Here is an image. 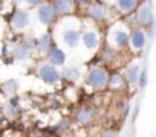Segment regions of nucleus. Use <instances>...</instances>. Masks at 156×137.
Returning a JSON list of instances; mask_svg holds the SVG:
<instances>
[{
	"mask_svg": "<svg viewBox=\"0 0 156 137\" xmlns=\"http://www.w3.org/2000/svg\"><path fill=\"white\" fill-rule=\"evenodd\" d=\"M37 75L38 78L46 84V85H55L60 82L61 79V75H60V70H58V67L54 65L51 61L44 59L41 62H38L37 65Z\"/></svg>",
	"mask_w": 156,
	"mask_h": 137,
	"instance_id": "39448f33",
	"label": "nucleus"
},
{
	"mask_svg": "<svg viewBox=\"0 0 156 137\" xmlns=\"http://www.w3.org/2000/svg\"><path fill=\"white\" fill-rule=\"evenodd\" d=\"M139 5V0H115L113 8L119 15H132Z\"/></svg>",
	"mask_w": 156,
	"mask_h": 137,
	"instance_id": "dca6fc26",
	"label": "nucleus"
},
{
	"mask_svg": "<svg viewBox=\"0 0 156 137\" xmlns=\"http://www.w3.org/2000/svg\"><path fill=\"white\" fill-rule=\"evenodd\" d=\"M54 38L58 46L69 50H76L80 47V37H81V20L76 18L73 14L58 17L55 22Z\"/></svg>",
	"mask_w": 156,
	"mask_h": 137,
	"instance_id": "f257e3e1",
	"label": "nucleus"
},
{
	"mask_svg": "<svg viewBox=\"0 0 156 137\" xmlns=\"http://www.w3.org/2000/svg\"><path fill=\"white\" fill-rule=\"evenodd\" d=\"M5 114H6V117L11 119V120L17 119V117L22 114V105H20V102H19L17 98L12 96V98L6 102V105H5Z\"/></svg>",
	"mask_w": 156,
	"mask_h": 137,
	"instance_id": "aec40b11",
	"label": "nucleus"
},
{
	"mask_svg": "<svg viewBox=\"0 0 156 137\" xmlns=\"http://www.w3.org/2000/svg\"><path fill=\"white\" fill-rule=\"evenodd\" d=\"M101 43H103V35H101L97 23H94L89 18L81 22L80 47H83V50L89 56H92V55H95L101 49Z\"/></svg>",
	"mask_w": 156,
	"mask_h": 137,
	"instance_id": "f03ea898",
	"label": "nucleus"
},
{
	"mask_svg": "<svg viewBox=\"0 0 156 137\" xmlns=\"http://www.w3.org/2000/svg\"><path fill=\"white\" fill-rule=\"evenodd\" d=\"M135 22L138 26H142V28H148L150 25L154 23V15H153V9L150 6L148 2H139L138 8L135 9Z\"/></svg>",
	"mask_w": 156,
	"mask_h": 137,
	"instance_id": "1a4fd4ad",
	"label": "nucleus"
},
{
	"mask_svg": "<svg viewBox=\"0 0 156 137\" xmlns=\"http://www.w3.org/2000/svg\"><path fill=\"white\" fill-rule=\"evenodd\" d=\"M129 34H130L129 23L126 20H115L107 28L106 43L109 47H113L119 52L127 50L129 49Z\"/></svg>",
	"mask_w": 156,
	"mask_h": 137,
	"instance_id": "7ed1b4c3",
	"label": "nucleus"
},
{
	"mask_svg": "<svg viewBox=\"0 0 156 137\" xmlns=\"http://www.w3.org/2000/svg\"><path fill=\"white\" fill-rule=\"evenodd\" d=\"M138 116H139V104H136V105H135V108H133V113H132V122H133V123L136 122Z\"/></svg>",
	"mask_w": 156,
	"mask_h": 137,
	"instance_id": "a878e982",
	"label": "nucleus"
},
{
	"mask_svg": "<svg viewBox=\"0 0 156 137\" xmlns=\"http://www.w3.org/2000/svg\"><path fill=\"white\" fill-rule=\"evenodd\" d=\"M90 2H92V0H75V5H76V8L78 6H80V8H86Z\"/></svg>",
	"mask_w": 156,
	"mask_h": 137,
	"instance_id": "393cba45",
	"label": "nucleus"
},
{
	"mask_svg": "<svg viewBox=\"0 0 156 137\" xmlns=\"http://www.w3.org/2000/svg\"><path fill=\"white\" fill-rule=\"evenodd\" d=\"M23 2V5L26 6V8H35V6H38L41 2H44V0H22Z\"/></svg>",
	"mask_w": 156,
	"mask_h": 137,
	"instance_id": "b1692460",
	"label": "nucleus"
},
{
	"mask_svg": "<svg viewBox=\"0 0 156 137\" xmlns=\"http://www.w3.org/2000/svg\"><path fill=\"white\" fill-rule=\"evenodd\" d=\"M141 62L139 59H135V61H130L126 68H124V79H126V84L127 87H136L138 84V78H139V72H141Z\"/></svg>",
	"mask_w": 156,
	"mask_h": 137,
	"instance_id": "f8f14e48",
	"label": "nucleus"
},
{
	"mask_svg": "<svg viewBox=\"0 0 156 137\" xmlns=\"http://www.w3.org/2000/svg\"><path fill=\"white\" fill-rule=\"evenodd\" d=\"M100 2H104V3H110V5H113V2H115V0H100Z\"/></svg>",
	"mask_w": 156,
	"mask_h": 137,
	"instance_id": "cd10ccee",
	"label": "nucleus"
},
{
	"mask_svg": "<svg viewBox=\"0 0 156 137\" xmlns=\"http://www.w3.org/2000/svg\"><path fill=\"white\" fill-rule=\"evenodd\" d=\"M107 89L113 93H121L127 89V84H126V79H124V75L119 73V72H112L109 73V81H107Z\"/></svg>",
	"mask_w": 156,
	"mask_h": 137,
	"instance_id": "f3484780",
	"label": "nucleus"
},
{
	"mask_svg": "<svg viewBox=\"0 0 156 137\" xmlns=\"http://www.w3.org/2000/svg\"><path fill=\"white\" fill-rule=\"evenodd\" d=\"M55 44V38L52 32H43L40 37H37V50L40 53H48V50Z\"/></svg>",
	"mask_w": 156,
	"mask_h": 137,
	"instance_id": "6ab92c4d",
	"label": "nucleus"
},
{
	"mask_svg": "<svg viewBox=\"0 0 156 137\" xmlns=\"http://www.w3.org/2000/svg\"><path fill=\"white\" fill-rule=\"evenodd\" d=\"M109 70L104 65H92L84 75V87L90 92H104L107 89Z\"/></svg>",
	"mask_w": 156,
	"mask_h": 137,
	"instance_id": "20e7f679",
	"label": "nucleus"
},
{
	"mask_svg": "<svg viewBox=\"0 0 156 137\" xmlns=\"http://www.w3.org/2000/svg\"><path fill=\"white\" fill-rule=\"evenodd\" d=\"M73 117H75V122L78 125L87 126L97 119V110L94 107H90V105H83V107H80L75 111Z\"/></svg>",
	"mask_w": 156,
	"mask_h": 137,
	"instance_id": "9b49d317",
	"label": "nucleus"
},
{
	"mask_svg": "<svg viewBox=\"0 0 156 137\" xmlns=\"http://www.w3.org/2000/svg\"><path fill=\"white\" fill-rule=\"evenodd\" d=\"M129 111H130V104H129V99H124L119 105V113H121V117H126L129 116Z\"/></svg>",
	"mask_w": 156,
	"mask_h": 137,
	"instance_id": "5701e85b",
	"label": "nucleus"
},
{
	"mask_svg": "<svg viewBox=\"0 0 156 137\" xmlns=\"http://www.w3.org/2000/svg\"><path fill=\"white\" fill-rule=\"evenodd\" d=\"M147 31L142 26H135L130 28V34H129V50L135 55H141L142 50L147 46Z\"/></svg>",
	"mask_w": 156,
	"mask_h": 137,
	"instance_id": "423d86ee",
	"label": "nucleus"
},
{
	"mask_svg": "<svg viewBox=\"0 0 156 137\" xmlns=\"http://www.w3.org/2000/svg\"><path fill=\"white\" fill-rule=\"evenodd\" d=\"M101 134H103V135H118L119 131H118V129H106V131H103Z\"/></svg>",
	"mask_w": 156,
	"mask_h": 137,
	"instance_id": "bb28decb",
	"label": "nucleus"
},
{
	"mask_svg": "<svg viewBox=\"0 0 156 137\" xmlns=\"http://www.w3.org/2000/svg\"><path fill=\"white\" fill-rule=\"evenodd\" d=\"M60 75H61L63 79H66L72 84L80 82L81 78H83V72L78 65H67V67L63 65V70H60Z\"/></svg>",
	"mask_w": 156,
	"mask_h": 137,
	"instance_id": "a211bd4d",
	"label": "nucleus"
},
{
	"mask_svg": "<svg viewBox=\"0 0 156 137\" xmlns=\"http://www.w3.org/2000/svg\"><path fill=\"white\" fill-rule=\"evenodd\" d=\"M3 92L5 93H8V95H16V92H17V82L14 81V79H11V81H8V82H5L3 84Z\"/></svg>",
	"mask_w": 156,
	"mask_h": 137,
	"instance_id": "4be33fe9",
	"label": "nucleus"
},
{
	"mask_svg": "<svg viewBox=\"0 0 156 137\" xmlns=\"http://www.w3.org/2000/svg\"><path fill=\"white\" fill-rule=\"evenodd\" d=\"M35 9V20L38 22V25H41L43 28H49L55 23L57 20V14L51 5V2H41L38 6L34 8Z\"/></svg>",
	"mask_w": 156,
	"mask_h": 137,
	"instance_id": "6e6552de",
	"label": "nucleus"
},
{
	"mask_svg": "<svg viewBox=\"0 0 156 137\" xmlns=\"http://www.w3.org/2000/svg\"><path fill=\"white\" fill-rule=\"evenodd\" d=\"M51 5H52L57 17L70 15L76 11L75 0H51Z\"/></svg>",
	"mask_w": 156,
	"mask_h": 137,
	"instance_id": "ddd939ff",
	"label": "nucleus"
},
{
	"mask_svg": "<svg viewBox=\"0 0 156 137\" xmlns=\"http://www.w3.org/2000/svg\"><path fill=\"white\" fill-rule=\"evenodd\" d=\"M31 52H32L31 47L23 41V38L16 41L12 44V47H11V55H12V58L16 61H26L31 56Z\"/></svg>",
	"mask_w": 156,
	"mask_h": 137,
	"instance_id": "2eb2a0df",
	"label": "nucleus"
},
{
	"mask_svg": "<svg viewBox=\"0 0 156 137\" xmlns=\"http://www.w3.org/2000/svg\"><path fill=\"white\" fill-rule=\"evenodd\" d=\"M31 26V14L26 8H17L11 15V28L16 32H23Z\"/></svg>",
	"mask_w": 156,
	"mask_h": 137,
	"instance_id": "9d476101",
	"label": "nucleus"
},
{
	"mask_svg": "<svg viewBox=\"0 0 156 137\" xmlns=\"http://www.w3.org/2000/svg\"><path fill=\"white\" fill-rule=\"evenodd\" d=\"M148 84V73H147V68L145 67H141V72H139V78H138V84L136 87L139 90H144Z\"/></svg>",
	"mask_w": 156,
	"mask_h": 137,
	"instance_id": "412c9836",
	"label": "nucleus"
},
{
	"mask_svg": "<svg viewBox=\"0 0 156 137\" xmlns=\"http://www.w3.org/2000/svg\"><path fill=\"white\" fill-rule=\"evenodd\" d=\"M86 15L89 20H92L94 23H103L109 20L110 15V9L109 5L104 2H90L86 6Z\"/></svg>",
	"mask_w": 156,
	"mask_h": 137,
	"instance_id": "0eeeda50",
	"label": "nucleus"
},
{
	"mask_svg": "<svg viewBox=\"0 0 156 137\" xmlns=\"http://www.w3.org/2000/svg\"><path fill=\"white\" fill-rule=\"evenodd\" d=\"M46 56H48V61H51V62H52L54 65H57V67H63V65H66L67 53H66V50H64L61 46L54 44V46L48 50Z\"/></svg>",
	"mask_w": 156,
	"mask_h": 137,
	"instance_id": "4468645a",
	"label": "nucleus"
}]
</instances>
